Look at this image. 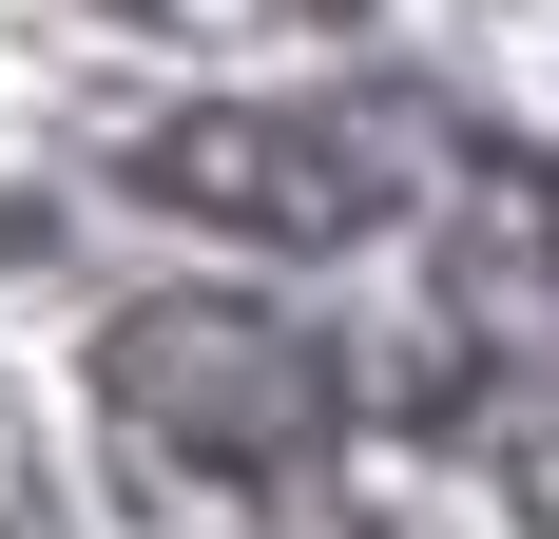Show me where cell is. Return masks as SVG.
I'll return each mask as SVG.
<instances>
[{
    "label": "cell",
    "mask_w": 559,
    "mask_h": 539,
    "mask_svg": "<svg viewBox=\"0 0 559 539\" xmlns=\"http://www.w3.org/2000/svg\"><path fill=\"white\" fill-rule=\"evenodd\" d=\"M425 97H213L135 135V193L193 231H251V251H347L425 193Z\"/></svg>",
    "instance_id": "1"
},
{
    "label": "cell",
    "mask_w": 559,
    "mask_h": 539,
    "mask_svg": "<svg viewBox=\"0 0 559 539\" xmlns=\"http://www.w3.org/2000/svg\"><path fill=\"white\" fill-rule=\"evenodd\" d=\"M97 385L155 424V463H193V482H271L289 424H329V367H309L271 309H135L97 347Z\"/></svg>",
    "instance_id": "2"
}]
</instances>
